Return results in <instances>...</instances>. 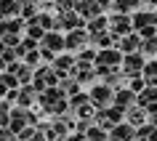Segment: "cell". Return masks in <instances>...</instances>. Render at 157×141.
I'll use <instances>...</instances> for the list:
<instances>
[{
  "instance_id": "cell-4",
  "label": "cell",
  "mask_w": 157,
  "mask_h": 141,
  "mask_svg": "<svg viewBox=\"0 0 157 141\" xmlns=\"http://www.w3.org/2000/svg\"><path fill=\"white\" fill-rule=\"evenodd\" d=\"M45 45H48V48H53V51H59L61 45H64V40H61L56 32H51V35H45Z\"/></svg>"
},
{
  "instance_id": "cell-1",
  "label": "cell",
  "mask_w": 157,
  "mask_h": 141,
  "mask_svg": "<svg viewBox=\"0 0 157 141\" xmlns=\"http://www.w3.org/2000/svg\"><path fill=\"white\" fill-rule=\"evenodd\" d=\"M117 61H120V53H115V51H107V53L99 56V64H104V67H115Z\"/></svg>"
},
{
  "instance_id": "cell-11",
  "label": "cell",
  "mask_w": 157,
  "mask_h": 141,
  "mask_svg": "<svg viewBox=\"0 0 157 141\" xmlns=\"http://www.w3.org/2000/svg\"><path fill=\"white\" fill-rule=\"evenodd\" d=\"M0 141H13V139H11V133H3V131H0Z\"/></svg>"
},
{
  "instance_id": "cell-7",
  "label": "cell",
  "mask_w": 157,
  "mask_h": 141,
  "mask_svg": "<svg viewBox=\"0 0 157 141\" xmlns=\"http://www.w3.org/2000/svg\"><path fill=\"white\" fill-rule=\"evenodd\" d=\"M11 11H16V3L13 0H0V13H11Z\"/></svg>"
},
{
  "instance_id": "cell-3",
  "label": "cell",
  "mask_w": 157,
  "mask_h": 141,
  "mask_svg": "<svg viewBox=\"0 0 157 141\" xmlns=\"http://www.w3.org/2000/svg\"><path fill=\"white\" fill-rule=\"evenodd\" d=\"M155 21H157L155 13H139V16H136V27H139V29H144V27H152Z\"/></svg>"
},
{
  "instance_id": "cell-5",
  "label": "cell",
  "mask_w": 157,
  "mask_h": 141,
  "mask_svg": "<svg viewBox=\"0 0 157 141\" xmlns=\"http://www.w3.org/2000/svg\"><path fill=\"white\" fill-rule=\"evenodd\" d=\"M125 64H128V72H139V69H141V59L139 56H128V59H125Z\"/></svg>"
},
{
  "instance_id": "cell-6",
  "label": "cell",
  "mask_w": 157,
  "mask_h": 141,
  "mask_svg": "<svg viewBox=\"0 0 157 141\" xmlns=\"http://www.w3.org/2000/svg\"><path fill=\"white\" fill-rule=\"evenodd\" d=\"M109 96H112L109 88H96V91H93V99H96V101H107Z\"/></svg>"
},
{
  "instance_id": "cell-2",
  "label": "cell",
  "mask_w": 157,
  "mask_h": 141,
  "mask_svg": "<svg viewBox=\"0 0 157 141\" xmlns=\"http://www.w3.org/2000/svg\"><path fill=\"white\" fill-rule=\"evenodd\" d=\"M83 43H85V35H83V32H72L69 37H67L64 45H67V48H80Z\"/></svg>"
},
{
  "instance_id": "cell-10",
  "label": "cell",
  "mask_w": 157,
  "mask_h": 141,
  "mask_svg": "<svg viewBox=\"0 0 157 141\" xmlns=\"http://www.w3.org/2000/svg\"><path fill=\"white\" fill-rule=\"evenodd\" d=\"M144 51H149V53L157 51V40H147V43H144Z\"/></svg>"
},
{
  "instance_id": "cell-8",
  "label": "cell",
  "mask_w": 157,
  "mask_h": 141,
  "mask_svg": "<svg viewBox=\"0 0 157 141\" xmlns=\"http://www.w3.org/2000/svg\"><path fill=\"white\" fill-rule=\"evenodd\" d=\"M112 21H115V29H117V32H123V29H128V19H123V16H115Z\"/></svg>"
},
{
  "instance_id": "cell-9",
  "label": "cell",
  "mask_w": 157,
  "mask_h": 141,
  "mask_svg": "<svg viewBox=\"0 0 157 141\" xmlns=\"http://www.w3.org/2000/svg\"><path fill=\"white\" fill-rule=\"evenodd\" d=\"M136 45H139V40H136V37H128V40H123V48H125V51H133Z\"/></svg>"
}]
</instances>
